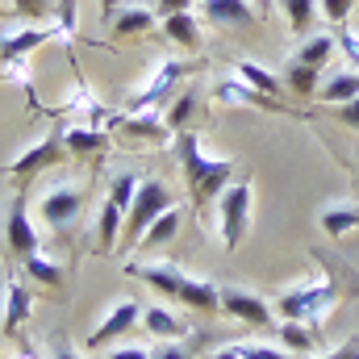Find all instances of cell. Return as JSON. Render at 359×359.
I'll return each mask as SVG.
<instances>
[{"instance_id": "d6986e66", "label": "cell", "mask_w": 359, "mask_h": 359, "mask_svg": "<svg viewBox=\"0 0 359 359\" xmlns=\"http://www.w3.org/2000/svg\"><path fill=\"white\" fill-rule=\"evenodd\" d=\"M130 271H138L159 297H172V301L180 297V288H184V280H188V271L180 268V264H172V259H159V264H130Z\"/></svg>"}, {"instance_id": "4fadbf2b", "label": "cell", "mask_w": 359, "mask_h": 359, "mask_svg": "<svg viewBox=\"0 0 359 359\" xmlns=\"http://www.w3.org/2000/svg\"><path fill=\"white\" fill-rule=\"evenodd\" d=\"M109 126L117 130V134H126L130 142H168L172 138V130L163 126V117H155V113H113L109 117Z\"/></svg>"}, {"instance_id": "44dd1931", "label": "cell", "mask_w": 359, "mask_h": 359, "mask_svg": "<svg viewBox=\"0 0 359 359\" xmlns=\"http://www.w3.org/2000/svg\"><path fill=\"white\" fill-rule=\"evenodd\" d=\"M63 147L72 159H96L109 151V130H92V126H63Z\"/></svg>"}, {"instance_id": "f1b7e54d", "label": "cell", "mask_w": 359, "mask_h": 359, "mask_svg": "<svg viewBox=\"0 0 359 359\" xmlns=\"http://www.w3.org/2000/svg\"><path fill=\"white\" fill-rule=\"evenodd\" d=\"M234 76H238L243 84H251L255 92H264V96H276V100H280V92H284V80H280V76H271L268 67H259L255 59H238Z\"/></svg>"}, {"instance_id": "ba28073f", "label": "cell", "mask_w": 359, "mask_h": 359, "mask_svg": "<svg viewBox=\"0 0 359 359\" xmlns=\"http://www.w3.org/2000/svg\"><path fill=\"white\" fill-rule=\"evenodd\" d=\"M222 313L226 318H238V322H247V326H255V330H271L280 318L271 313V305L259 297V292H251V288H243V284H222Z\"/></svg>"}, {"instance_id": "7dc6e473", "label": "cell", "mask_w": 359, "mask_h": 359, "mask_svg": "<svg viewBox=\"0 0 359 359\" xmlns=\"http://www.w3.org/2000/svg\"><path fill=\"white\" fill-rule=\"evenodd\" d=\"M0 21H4V4H0Z\"/></svg>"}, {"instance_id": "277c9868", "label": "cell", "mask_w": 359, "mask_h": 359, "mask_svg": "<svg viewBox=\"0 0 359 359\" xmlns=\"http://www.w3.org/2000/svg\"><path fill=\"white\" fill-rule=\"evenodd\" d=\"M176 201H172V192H168V184L155 176H142L138 180V192H134V201H130V213H126V226H121V243L126 247H138V238L151 230V222L159 217V213H168Z\"/></svg>"}, {"instance_id": "bcb514c9", "label": "cell", "mask_w": 359, "mask_h": 359, "mask_svg": "<svg viewBox=\"0 0 359 359\" xmlns=\"http://www.w3.org/2000/svg\"><path fill=\"white\" fill-rule=\"evenodd\" d=\"M268 4H271V0H255V8H268Z\"/></svg>"}, {"instance_id": "7402d4cb", "label": "cell", "mask_w": 359, "mask_h": 359, "mask_svg": "<svg viewBox=\"0 0 359 359\" xmlns=\"http://www.w3.org/2000/svg\"><path fill=\"white\" fill-rule=\"evenodd\" d=\"M276 339L284 351H301V355H318L322 347V330L313 322H276Z\"/></svg>"}, {"instance_id": "f6af8a7d", "label": "cell", "mask_w": 359, "mask_h": 359, "mask_svg": "<svg viewBox=\"0 0 359 359\" xmlns=\"http://www.w3.org/2000/svg\"><path fill=\"white\" fill-rule=\"evenodd\" d=\"M55 359H84L80 351H72V347H55Z\"/></svg>"}, {"instance_id": "9c48e42d", "label": "cell", "mask_w": 359, "mask_h": 359, "mask_svg": "<svg viewBox=\"0 0 359 359\" xmlns=\"http://www.w3.org/2000/svg\"><path fill=\"white\" fill-rule=\"evenodd\" d=\"M38 213H42V222H46L55 234H63V230L76 226L80 213H84V188H80V184H59V188H50V192L42 196Z\"/></svg>"}, {"instance_id": "3957f363", "label": "cell", "mask_w": 359, "mask_h": 359, "mask_svg": "<svg viewBox=\"0 0 359 359\" xmlns=\"http://www.w3.org/2000/svg\"><path fill=\"white\" fill-rule=\"evenodd\" d=\"M134 192H138V176H134V172H117V176H113L109 196L100 201V213H96V234H92V251H96V255H109V251L117 247Z\"/></svg>"}, {"instance_id": "83f0119b", "label": "cell", "mask_w": 359, "mask_h": 359, "mask_svg": "<svg viewBox=\"0 0 359 359\" xmlns=\"http://www.w3.org/2000/svg\"><path fill=\"white\" fill-rule=\"evenodd\" d=\"M196 109H201V92H196V88H184L176 100L159 113V117H163V126H168L172 134H180V130H188V121L196 117Z\"/></svg>"}, {"instance_id": "52a82bcc", "label": "cell", "mask_w": 359, "mask_h": 359, "mask_svg": "<svg viewBox=\"0 0 359 359\" xmlns=\"http://www.w3.org/2000/svg\"><path fill=\"white\" fill-rule=\"evenodd\" d=\"M67 159V147H63V126H55L42 142H34V147H25L13 163H8V180H13V188H25L29 180H38L42 172H50V168H59Z\"/></svg>"}, {"instance_id": "4316f807", "label": "cell", "mask_w": 359, "mask_h": 359, "mask_svg": "<svg viewBox=\"0 0 359 359\" xmlns=\"http://www.w3.org/2000/svg\"><path fill=\"white\" fill-rule=\"evenodd\" d=\"M180 234V209L172 205L168 213H159L155 222H151V230L138 238V251H159V247H168V243H176Z\"/></svg>"}, {"instance_id": "9a60e30c", "label": "cell", "mask_w": 359, "mask_h": 359, "mask_svg": "<svg viewBox=\"0 0 359 359\" xmlns=\"http://www.w3.org/2000/svg\"><path fill=\"white\" fill-rule=\"evenodd\" d=\"M176 301L188 309V313H205V318H213V313H222V284L209 280V276H188Z\"/></svg>"}, {"instance_id": "7c38bea8", "label": "cell", "mask_w": 359, "mask_h": 359, "mask_svg": "<svg viewBox=\"0 0 359 359\" xmlns=\"http://www.w3.org/2000/svg\"><path fill=\"white\" fill-rule=\"evenodd\" d=\"M201 13H205L209 25L230 29V34H238V29H255V25H259V8H255V0H201Z\"/></svg>"}, {"instance_id": "60d3db41", "label": "cell", "mask_w": 359, "mask_h": 359, "mask_svg": "<svg viewBox=\"0 0 359 359\" xmlns=\"http://www.w3.org/2000/svg\"><path fill=\"white\" fill-rule=\"evenodd\" d=\"M192 4H196V0H155V13H163V17H172V13H192Z\"/></svg>"}, {"instance_id": "ee69618b", "label": "cell", "mask_w": 359, "mask_h": 359, "mask_svg": "<svg viewBox=\"0 0 359 359\" xmlns=\"http://www.w3.org/2000/svg\"><path fill=\"white\" fill-rule=\"evenodd\" d=\"M213 359H243V355H238V347H222V351H213Z\"/></svg>"}, {"instance_id": "cb8c5ba5", "label": "cell", "mask_w": 359, "mask_h": 359, "mask_svg": "<svg viewBox=\"0 0 359 359\" xmlns=\"http://www.w3.org/2000/svg\"><path fill=\"white\" fill-rule=\"evenodd\" d=\"M142 326H147V334L155 339V343H163V339H184L188 334V322L172 313L168 305H151V309H142Z\"/></svg>"}, {"instance_id": "f35d334b", "label": "cell", "mask_w": 359, "mask_h": 359, "mask_svg": "<svg viewBox=\"0 0 359 359\" xmlns=\"http://www.w3.org/2000/svg\"><path fill=\"white\" fill-rule=\"evenodd\" d=\"M339 126H347V130H355L359 134V96L355 100H347V104H334V109H326Z\"/></svg>"}, {"instance_id": "2e32d148", "label": "cell", "mask_w": 359, "mask_h": 359, "mask_svg": "<svg viewBox=\"0 0 359 359\" xmlns=\"http://www.w3.org/2000/svg\"><path fill=\"white\" fill-rule=\"evenodd\" d=\"M213 100H217V104H243V109H271V113H292L284 100L255 92L251 84H243L238 76H234V80H222V84L213 88Z\"/></svg>"}, {"instance_id": "7a4b0ae2", "label": "cell", "mask_w": 359, "mask_h": 359, "mask_svg": "<svg viewBox=\"0 0 359 359\" xmlns=\"http://www.w3.org/2000/svg\"><path fill=\"white\" fill-rule=\"evenodd\" d=\"M339 301V284L334 280H297L276 297V318L280 322H313L322 326L326 313Z\"/></svg>"}, {"instance_id": "e0dca14e", "label": "cell", "mask_w": 359, "mask_h": 359, "mask_svg": "<svg viewBox=\"0 0 359 359\" xmlns=\"http://www.w3.org/2000/svg\"><path fill=\"white\" fill-rule=\"evenodd\" d=\"M50 38H59L55 25H38V29L4 34V38H0V63H4V67H17V63H25V59H29L42 42H50Z\"/></svg>"}, {"instance_id": "ac0fdd59", "label": "cell", "mask_w": 359, "mask_h": 359, "mask_svg": "<svg viewBox=\"0 0 359 359\" xmlns=\"http://www.w3.org/2000/svg\"><path fill=\"white\" fill-rule=\"evenodd\" d=\"M318 226L326 238H347L351 230H359V201H326L318 209Z\"/></svg>"}, {"instance_id": "603a6c76", "label": "cell", "mask_w": 359, "mask_h": 359, "mask_svg": "<svg viewBox=\"0 0 359 359\" xmlns=\"http://www.w3.org/2000/svg\"><path fill=\"white\" fill-rule=\"evenodd\" d=\"M355 96H359V72L355 67H339V72H330V76L322 80V88H318V100H322L326 109L347 104V100H355Z\"/></svg>"}, {"instance_id": "5bb4252c", "label": "cell", "mask_w": 359, "mask_h": 359, "mask_svg": "<svg viewBox=\"0 0 359 359\" xmlns=\"http://www.w3.org/2000/svg\"><path fill=\"white\" fill-rule=\"evenodd\" d=\"M151 29H155V8H147V4H121L113 13V21H109V42L121 46V42L142 38Z\"/></svg>"}, {"instance_id": "74e56055", "label": "cell", "mask_w": 359, "mask_h": 359, "mask_svg": "<svg viewBox=\"0 0 359 359\" xmlns=\"http://www.w3.org/2000/svg\"><path fill=\"white\" fill-rule=\"evenodd\" d=\"M151 359H196V355H192V347H184L180 339H163V343L151 347Z\"/></svg>"}, {"instance_id": "b9f144b4", "label": "cell", "mask_w": 359, "mask_h": 359, "mask_svg": "<svg viewBox=\"0 0 359 359\" xmlns=\"http://www.w3.org/2000/svg\"><path fill=\"white\" fill-rule=\"evenodd\" d=\"M104 359H151V347H121V351H113Z\"/></svg>"}, {"instance_id": "e575fe53", "label": "cell", "mask_w": 359, "mask_h": 359, "mask_svg": "<svg viewBox=\"0 0 359 359\" xmlns=\"http://www.w3.org/2000/svg\"><path fill=\"white\" fill-rule=\"evenodd\" d=\"M238 347V355L243 359H292L284 347H271V343H255V339H247V343H234Z\"/></svg>"}, {"instance_id": "d590c367", "label": "cell", "mask_w": 359, "mask_h": 359, "mask_svg": "<svg viewBox=\"0 0 359 359\" xmlns=\"http://www.w3.org/2000/svg\"><path fill=\"white\" fill-rule=\"evenodd\" d=\"M334 42H339V55L347 59V67H355V72H359V34H355V29H347V25H339Z\"/></svg>"}, {"instance_id": "f546056e", "label": "cell", "mask_w": 359, "mask_h": 359, "mask_svg": "<svg viewBox=\"0 0 359 359\" xmlns=\"http://www.w3.org/2000/svg\"><path fill=\"white\" fill-rule=\"evenodd\" d=\"M334 50H339L334 34H313V38H305V46H301L292 59H297V63H305V67H318V72H326V63L334 59Z\"/></svg>"}, {"instance_id": "d6a6232c", "label": "cell", "mask_w": 359, "mask_h": 359, "mask_svg": "<svg viewBox=\"0 0 359 359\" xmlns=\"http://www.w3.org/2000/svg\"><path fill=\"white\" fill-rule=\"evenodd\" d=\"M55 4L59 0H13V13L25 17V21H50L55 17Z\"/></svg>"}, {"instance_id": "1f68e13d", "label": "cell", "mask_w": 359, "mask_h": 359, "mask_svg": "<svg viewBox=\"0 0 359 359\" xmlns=\"http://www.w3.org/2000/svg\"><path fill=\"white\" fill-rule=\"evenodd\" d=\"M276 4H280V13H284V21H288L292 34H305L309 21L318 17V0H276Z\"/></svg>"}, {"instance_id": "30bf717a", "label": "cell", "mask_w": 359, "mask_h": 359, "mask_svg": "<svg viewBox=\"0 0 359 359\" xmlns=\"http://www.w3.org/2000/svg\"><path fill=\"white\" fill-rule=\"evenodd\" d=\"M138 322H142V305H138V301H117V305L100 318V326L88 334V343H84V347H88V351H100V347H109V343L126 339Z\"/></svg>"}, {"instance_id": "836d02e7", "label": "cell", "mask_w": 359, "mask_h": 359, "mask_svg": "<svg viewBox=\"0 0 359 359\" xmlns=\"http://www.w3.org/2000/svg\"><path fill=\"white\" fill-rule=\"evenodd\" d=\"M55 34H59L63 42L76 38V0H59V4H55Z\"/></svg>"}, {"instance_id": "8992f818", "label": "cell", "mask_w": 359, "mask_h": 359, "mask_svg": "<svg viewBox=\"0 0 359 359\" xmlns=\"http://www.w3.org/2000/svg\"><path fill=\"white\" fill-rule=\"evenodd\" d=\"M192 72H201V63H192V59H163L155 72H151V80L142 84V88L130 92V100H126V109L130 113H151L155 104H163L176 84H184Z\"/></svg>"}, {"instance_id": "ffe728a7", "label": "cell", "mask_w": 359, "mask_h": 359, "mask_svg": "<svg viewBox=\"0 0 359 359\" xmlns=\"http://www.w3.org/2000/svg\"><path fill=\"white\" fill-rule=\"evenodd\" d=\"M29 313H34V292H29L21 280H8V284H4V334L17 339L21 326L29 322Z\"/></svg>"}, {"instance_id": "6da1fadb", "label": "cell", "mask_w": 359, "mask_h": 359, "mask_svg": "<svg viewBox=\"0 0 359 359\" xmlns=\"http://www.w3.org/2000/svg\"><path fill=\"white\" fill-rule=\"evenodd\" d=\"M172 155H176L180 176L188 184V196H192L196 209H205L209 201H217V196L226 192V184H234L238 163H234V159H213V155H205V147H201V138H196L192 130L172 134Z\"/></svg>"}, {"instance_id": "ab89813d", "label": "cell", "mask_w": 359, "mask_h": 359, "mask_svg": "<svg viewBox=\"0 0 359 359\" xmlns=\"http://www.w3.org/2000/svg\"><path fill=\"white\" fill-rule=\"evenodd\" d=\"M305 359H359V334H351L343 347H334V351H322V355H305Z\"/></svg>"}, {"instance_id": "7bdbcfd3", "label": "cell", "mask_w": 359, "mask_h": 359, "mask_svg": "<svg viewBox=\"0 0 359 359\" xmlns=\"http://www.w3.org/2000/svg\"><path fill=\"white\" fill-rule=\"evenodd\" d=\"M96 4H100V21H104V25H109V21H113V13L121 8V0H96Z\"/></svg>"}, {"instance_id": "5b68a950", "label": "cell", "mask_w": 359, "mask_h": 359, "mask_svg": "<svg viewBox=\"0 0 359 359\" xmlns=\"http://www.w3.org/2000/svg\"><path fill=\"white\" fill-rule=\"evenodd\" d=\"M251 196H255V188L247 180L226 184V192L217 196V230H222V247L226 251H234L247 238V230H251Z\"/></svg>"}, {"instance_id": "484cf974", "label": "cell", "mask_w": 359, "mask_h": 359, "mask_svg": "<svg viewBox=\"0 0 359 359\" xmlns=\"http://www.w3.org/2000/svg\"><path fill=\"white\" fill-rule=\"evenodd\" d=\"M284 88L292 92V96H301V100H313L318 88H322V72L318 67H305V63H297V59H288V67H284Z\"/></svg>"}, {"instance_id": "4dcf8cb0", "label": "cell", "mask_w": 359, "mask_h": 359, "mask_svg": "<svg viewBox=\"0 0 359 359\" xmlns=\"http://www.w3.org/2000/svg\"><path fill=\"white\" fill-rule=\"evenodd\" d=\"M21 268H25L29 280H38V284H42V288H50V292H63V284H67V271L59 268V264H50L42 251H38V255H29V259H21Z\"/></svg>"}, {"instance_id": "8fae6325", "label": "cell", "mask_w": 359, "mask_h": 359, "mask_svg": "<svg viewBox=\"0 0 359 359\" xmlns=\"http://www.w3.org/2000/svg\"><path fill=\"white\" fill-rule=\"evenodd\" d=\"M38 247L42 243H38V230L25 213V196H17L8 205V222H4V251L13 259H29V255H38Z\"/></svg>"}, {"instance_id": "d4e9b609", "label": "cell", "mask_w": 359, "mask_h": 359, "mask_svg": "<svg viewBox=\"0 0 359 359\" xmlns=\"http://www.w3.org/2000/svg\"><path fill=\"white\" fill-rule=\"evenodd\" d=\"M163 34H168V42L180 46V50H188V55H196L201 50V21L192 17V13H172V17H163Z\"/></svg>"}, {"instance_id": "8d00e7d4", "label": "cell", "mask_w": 359, "mask_h": 359, "mask_svg": "<svg viewBox=\"0 0 359 359\" xmlns=\"http://www.w3.org/2000/svg\"><path fill=\"white\" fill-rule=\"evenodd\" d=\"M318 8H322V17H326V21H334V25H347V17H351L355 0H318Z\"/></svg>"}]
</instances>
